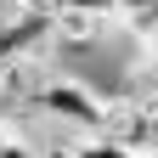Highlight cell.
<instances>
[{
	"label": "cell",
	"mask_w": 158,
	"mask_h": 158,
	"mask_svg": "<svg viewBox=\"0 0 158 158\" xmlns=\"http://www.w3.org/2000/svg\"><path fill=\"white\" fill-rule=\"evenodd\" d=\"M34 113H45L51 124H62V135H102V118H107V96L90 90L85 79L73 73H51L45 90H40Z\"/></svg>",
	"instance_id": "obj_1"
},
{
	"label": "cell",
	"mask_w": 158,
	"mask_h": 158,
	"mask_svg": "<svg viewBox=\"0 0 158 158\" xmlns=\"http://www.w3.org/2000/svg\"><path fill=\"white\" fill-rule=\"evenodd\" d=\"M102 135L107 141H118L130 158H147L152 141H158V113L147 102H135V96H107V118H102Z\"/></svg>",
	"instance_id": "obj_2"
},
{
	"label": "cell",
	"mask_w": 158,
	"mask_h": 158,
	"mask_svg": "<svg viewBox=\"0 0 158 158\" xmlns=\"http://www.w3.org/2000/svg\"><path fill=\"white\" fill-rule=\"evenodd\" d=\"M73 152L79 158H130L118 141H107V135H73Z\"/></svg>",
	"instance_id": "obj_3"
},
{
	"label": "cell",
	"mask_w": 158,
	"mask_h": 158,
	"mask_svg": "<svg viewBox=\"0 0 158 158\" xmlns=\"http://www.w3.org/2000/svg\"><path fill=\"white\" fill-rule=\"evenodd\" d=\"M62 11L96 17V23H118V0H62Z\"/></svg>",
	"instance_id": "obj_4"
},
{
	"label": "cell",
	"mask_w": 158,
	"mask_h": 158,
	"mask_svg": "<svg viewBox=\"0 0 158 158\" xmlns=\"http://www.w3.org/2000/svg\"><path fill=\"white\" fill-rule=\"evenodd\" d=\"M0 158H40V147H28L23 135H6L0 141Z\"/></svg>",
	"instance_id": "obj_5"
},
{
	"label": "cell",
	"mask_w": 158,
	"mask_h": 158,
	"mask_svg": "<svg viewBox=\"0 0 158 158\" xmlns=\"http://www.w3.org/2000/svg\"><path fill=\"white\" fill-rule=\"evenodd\" d=\"M40 158H79V152H73V135H62V141H56V147H45Z\"/></svg>",
	"instance_id": "obj_6"
},
{
	"label": "cell",
	"mask_w": 158,
	"mask_h": 158,
	"mask_svg": "<svg viewBox=\"0 0 158 158\" xmlns=\"http://www.w3.org/2000/svg\"><path fill=\"white\" fill-rule=\"evenodd\" d=\"M6 135H17V130H6V124H0V141H6Z\"/></svg>",
	"instance_id": "obj_7"
},
{
	"label": "cell",
	"mask_w": 158,
	"mask_h": 158,
	"mask_svg": "<svg viewBox=\"0 0 158 158\" xmlns=\"http://www.w3.org/2000/svg\"><path fill=\"white\" fill-rule=\"evenodd\" d=\"M147 158H158V141H152V152H147Z\"/></svg>",
	"instance_id": "obj_8"
}]
</instances>
